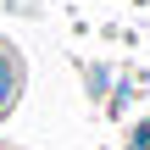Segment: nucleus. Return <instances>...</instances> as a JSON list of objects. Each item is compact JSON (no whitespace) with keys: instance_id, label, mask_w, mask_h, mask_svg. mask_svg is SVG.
Returning a JSON list of instances; mask_svg holds the SVG:
<instances>
[{"instance_id":"nucleus-1","label":"nucleus","mask_w":150,"mask_h":150,"mask_svg":"<svg viewBox=\"0 0 150 150\" xmlns=\"http://www.w3.org/2000/svg\"><path fill=\"white\" fill-rule=\"evenodd\" d=\"M11 95H17V67H11V61L0 56V111L11 106Z\"/></svg>"}]
</instances>
